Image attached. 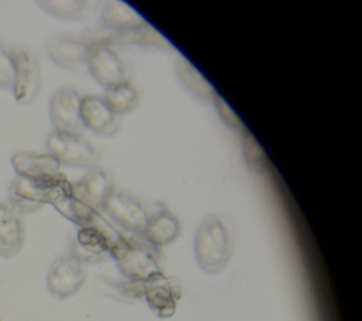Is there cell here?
Listing matches in <instances>:
<instances>
[{"label":"cell","mask_w":362,"mask_h":321,"mask_svg":"<svg viewBox=\"0 0 362 321\" xmlns=\"http://www.w3.org/2000/svg\"><path fill=\"white\" fill-rule=\"evenodd\" d=\"M110 257L129 281H147L163 272L157 249L144 238L120 235L113 240Z\"/></svg>","instance_id":"cell-1"},{"label":"cell","mask_w":362,"mask_h":321,"mask_svg":"<svg viewBox=\"0 0 362 321\" xmlns=\"http://www.w3.org/2000/svg\"><path fill=\"white\" fill-rule=\"evenodd\" d=\"M194 252L199 267L209 274L219 273L228 264L232 240L222 218L212 215L201 222L194 239Z\"/></svg>","instance_id":"cell-2"},{"label":"cell","mask_w":362,"mask_h":321,"mask_svg":"<svg viewBox=\"0 0 362 321\" xmlns=\"http://www.w3.org/2000/svg\"><path fill=\"white\" fill-rule=\"evenodd\" d=\"M66 181L68 178L62 173L52 178H25L17 175L8 188V204L20 215L34 212L51 204Z\"/></svg>","instance_id":"cell-3"},{"label":"cell","mask_w":362,"mask_h":321,"mask_svg":"<svg viewBox=\"0 0 362 321\" xmlns=\"http://www.w3.org/2000/svg\"><path fill=\"white\" fill-rule=\"evenodd\" d=\"M47 150L61 164L78 168H95L100 160L96 147L81 132H51Z\"/></svg>","instance_id":"cell-4"},{"label":"cell","mask_w":362,"mask_h":321,"mask_svg":"<svg viewBox=\"0 0 362 321\" xmlns=\"http://www.w3.org/2000/svg\"><path fill=\"white\" fill-rule=\"evenodd\" d=\"M88 40L89 48L86 65L90 75L105 88H109L120 81H124L126 66L117 55V52L115 51V48L98 38L88 37Z\"/></svg>","instance_id":"cell-5"},{"label":"cell","mask_w":362,"mask_h":321,"mask_svg":"<svg viewBox=\"0 0 362 321\" xmlns=\"http://www.w3.org/2000/svg\"><path fill=\"white\" fill-rule=\"evenodd\" d=\"M86 279V269L82 262L68 255L58 257L47 274L48 291L57 298H68L79 291Z\"/></svg>","instance_id":"cell-6"},{"label":"cell","mask_w":362,"mask_h":321,"mask_svg":"<svg viewBox=\"0 0 362 321\" xmlns=\"http://www.w3.org/2000/svg\"><path fill=\"white\" fill-rule=\"evenodd\" d=\"M102 209L122 228L139 235L143 233L150 216L144 205L134 195L116 189L105 199Z\"/></svg>","instance_id":"cell-7"},{"label":"cell","mask_w":362,"mask_h":321,"mask_svg":"<svg viewBox=\"0 0 362 321\" xmlns=\"http://www.w3.org/2000/svg\"><path fill=\"white\" fill-rule=\"evenodd\" d=\"M13 62H14V82L13 93L17 102L28 103L31 102L40 89V65L35 54L25 48H11Z\"/></svg>","instance_id":"cell-8"},{"label":"cell","mask_w":362,"mask_h":321,"mask_svg":"<svg viewBox=\"0 0 362 321\" xmlns=\"http://www.w3.org/2000/svg\"><path fill=\"white\" fill-rule=\"evenodd\" d=\"M141 297L158 317L168 318L174 315L177 303L181 298V286L161 272L143 281Z\"/></svg>","instance_id":"cell-9"},{"label":"cell","mask_w":362,"mask_h":321,"mask_svg":"<svg viewBox=\"0 0 362 321\" xmlns=\"http://www.w3.org/2000/svg\"><path fill=\"white\" fill-rule=\"evenodd\" d=\"M112 236L98 223L79 228L71 243V256L85 263H99L110 256Z\"/></svg>","instance_id":"cell-10"},{"label":"cell","mask_w":362,"mask_h":321,"mask_svg":"<svg viewBox=\"0 0 362 321\" xmlns=\"http://www.w3.org/2000/svg\"><path fill=\"white\" fill-rule=\"evenodd\" d=\"M81 93L71 86H61L54 92L49 100V119L54 126V130H81Z\"/></svg>","instance_id":"cell-11"},{"label":"cell","mask_w":362,"mask_h":321,"mask_svg":"<svg viewBox=\"0 0 362 321\" xmlns=\"http://www.w3.org/2000/svg\"><path fill=\"white\" fill-rule=\"evenodd\" d=\"M51 205L68 221L79 228L92 226L99 223V212L85 199H82L75 191L72 182L68 180L58 194L54 197Z\"/></svg>","instance_id":"cell-12"},{"label":"cell","mask_w":362,"mask_h":321,"mask_svg":"<svg viewBox=\"0 0 362 321\" xmlns=\"http://www.w3.org/2000/svg\"><path fill=\"white\" fill-rule=\"evenodd\" d=\"M89 40L86 35L59 34L48 40L47 51L49 58L62 68L75 69L86 64Z\"/></svg>","instance_id":"cell-13"},{"label":"cell","mask_w":362,"mask_h":321,"mask_svg":"<svg viewBox=\"0 0 362 321\" xmlns=\"http://www.w3.org/2000/svg\"><path fill=\"white\" fill-rule=\"evenodd\" d=\"M81 122L82 126L100 136H113L120 126L119 116L113 113L105 98L99 95L82 96Z\"/></svg>","instance_id":"cell-14"},{"label":"cell","mask_w":362,"mask_h":321,"mask_svg":"<svg viewBox=\"0 0 362 321\" xmlns=\"http://www.w3.org/2000/svg\"><path fill=\"white\" fill-rule=\"evenodd\" d=\"M90 38H98L107 42L110 47L115 45H140V47H154V48H171V44L147 21L122 33H106L103 28L93 34Z\"/></svg>","instance_id":"cell-15"},{"label":"cell","mask_w":362,"mask_h":321,"mask_svg":"<svg viewBox=\"0 0 362 321\" xmlns=\"http://www.w3.org/2000/svg\"><path fill=\"white\" fill-rule=\"evenodd\" d=\"M11 165L18 177L52 178L61 174V163L48 153L18 151L11 157Z\"/></svg>","instance_id":"cell-16"},{"label":"cell","mask_w":362,"mask_h":321,"mask_svg":"<svg viewBox=\"0 0 362 321\" xmlns=\"http://www.w3.org/2000/svg\"><path fill=\"white\" fill-rule=\"evenodd\" d=\"M24 223L21 215L10 204H0V256H16L24 243Z\"/></svg>","instance_id":"cell-17"},{"label":"cell","mask_w":362,"mask_h":321,"mask_svg":"<svg viewBox=\"0 0 362 321\" xmlns=\"http://www.w3.org/2000/svg\"><path fill=\"white\" fill-rule=\"evenodd\" d=\"M74 191L90 204L95 209H102L105 199L115 191L113 188V178L105 168H90L82 180L78 182H72Z\"/></svg>","instance_id":"cell-18"},{"label":"cell","mask_w":362,"mask_h":321,"mask_svg":"<svg viewBox=\"0 0 362 321\" xmlns=\"http://www.w3.org/2000/svg\"><path fill=\"white\" fill-rule=\"evenodd\" d=\"M181 233L180 219L167 208L157 211L148 216L143 230V238L156 249L174 242Z\"/></svg>","instance_id":"cell-19"},{"label":"cell","mask_w":362,"mask_h":321,"mask_svg":"<svg viewBox=\"0 0 362 321\" xmlns=\"http://www.w3.org/2000/svg\"><path fill=\"white\" fill-rule=\"evenodd\" d=\"M100 18L102 28L106 33H122L146 23L136 10L122 1L107 3L100 13Z\"/></svg>","instance_id":"cell-20"},{"label":"cell","mask_w":362,"mask_h":321,"mask_svg":"<svg viewBox=\"0 0 362 321\" xmlns=\"http://www.w3.org/2000/svg\"><path fill=\"white\" fill-rule=\"evenodd\" d=\"M175 74L181 85L197 99L202 102L214 100L216 95L215 89L185 57H178L175 62Z\"/></svg>","instance_id":"cell-21"},{"label":"cell","mask_w":362,"mask_h":321,"mask_svg":"<svg viewBox=\"0 0 362 321\" xmlns=\"http://www.w3.org/2000/svg\"><path fill=\"white\" fill-rule=\"evenodd\" d=\"M103 98L116 116L126 115L134 110L139 105V91L127 79L106 88V93Z\"/></svg>","instance_id":"cell-22"},{"label":"cell","mask_w":362,"mask_h":321,"mask_svg":"<svg viewBox=\"0 0 362 321\" xmlns=\"http://www.w3.org/2000/svg\"><path fill=\"white\" fill-rule=\"evenodd\" d=\"M242 153L246 165L255 173H264L272 165L266 151L249 130L242 133Z\"/></svg>","instance_id":"cell-23"},{"label":"cell","mask_w":362,"mask_h":321,"mask_svg":"<svg viewBox=\"0 0 362 321\" xmlns=\"http://www.w3.org/2000/svg\"><path fill=\"white\" fill-rule=\"evenodd\" d=\"M40 6L49 14L62 20H82L90 11L89 1H40Z\"/></svg>","instance_id":"cell-24"},{"label":"cell","mask_w":362,"mask_h":321,"mask_svg":"<svg viewBox=\"0 0 362 321\" xmlns=\"http://www.w3.org/2000/svg\"><path fill=\"white\" fill-rule=\"evenodd\" d=\"M212 102L215 103V109H216L218 116L221 117V120H222L228 127H230V129L235 130V132H242V133L247 130L246 126L243 124L242 119L233 112V109H232L218 93L215 95V98H214Z\"/></svg>","instance_id":"cell-25"},{"label":"cell","mask_w":362,"mask_h":321,"mask_svg":"<svg viewBox=\"0 0 362 321\" xmlns=\"http://www.w3.org/2000/svg\"><path fill=\"white\" fill-rule=\"evenodd\" d=\"M14 82V62L11 48L0 41V88L11 89Z\"/></svg>","instance_id":"cell-26"}]
</instances>
